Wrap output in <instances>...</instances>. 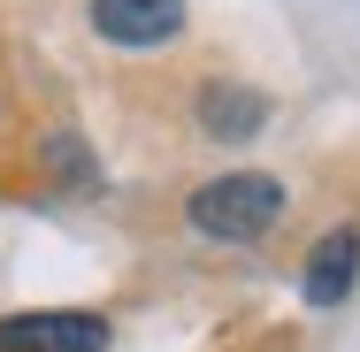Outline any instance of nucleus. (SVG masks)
I'll list each match as a JSON object with an SVG mask.
<instances>
[{
    "label": "nucleus",
    "mask_w": 360,
    "mask_h": 352,
    "mask_svg": "<svg viewBox=\"0 0 360 352\" xmlns=\"http://www.w3.org/2000/svg\"><path fill=\"white\" fill-rule=\"evenodd\" d=\"M184 222L215 245H253L284 222V176L269 169H230V176H207L192 200H184Z\"/></svg>",
    "instance_id": "1"
},
{
    "label": "nucleus",
    "mask_w": 360,
    "mask_h": 352,
    "mask_svg": "<svg viewBox=\"0 0 360 352\" xmlns=\"http://www.w3.org/2000/svg\"><path fill=\"white\" fill-rule=\"evenodd\" d=\"M0 352H108V314L92 306H54V314H8Z\"/></svg>",
    "instance_id": "2"
},
{
    "label": "nucleus",
    "mask_w": 360,
    "mask_h": 352,
    "mask_svg": "<svg viewBox=\"0 0 360 352\" xmlns=\"http://www.w3.org/2000/svg\"><path fill=\"white\" fill-rule=\"evenodd\" d=\"M192 123H200L207 145H245V138H261V123H269V92H253L238 77H200Z\"/></svg>",
    "instance_id": "3"
},
{
    "label": "nucleus",
    "mask_w": 360,
    "mask_h": 352,
    "mask_svg": "<svg viewBox=\"0 0 360 352\" xmlns=\"http://www.w3.org/2000/svg\"><path fill=\"white\" fill-rule=\"evenodd\" d=\"M360 283V230L353 222H338L330 237H314V253H307V268H299V299L314 306V314H330V306H345Z\"/></svg>",
    "instance_id": "4"
},
{
    "label": "nucleus",
    "mask_w": 360,
    "mask_h": 352,
    "mask_svg": "<svg viewBox=\"0 0 360 352\" xmlns=\"http://www.w3.org/2000/svg\"><path fill=\"white\" fill-rule=\"evenodd\" d=\"M108 46H169L184 39V0H92L84 8Z\"/></svg>",
    "instance_id": "5"
}]
</instances>
